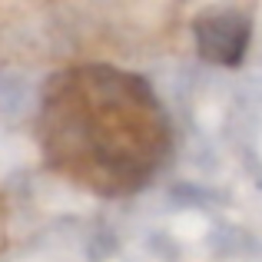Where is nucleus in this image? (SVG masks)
Returning <instances> with one entry per match:
<instances>
[{
    "mask_svg": "<svg viewBox=\"0 0 262 262\" xmlns=\"http://www.w3.org/2000/svg\"><path fill=\"white\" fill-rule=\"evenodd\" d=\"M199 57L219 67H239L249 50L252 17L239 7H212L203 10L192 24Z\"/></svg>",
    "mask_w": 262,
    "mask_h": 262,
    "instance_id": "2",
    "label": "nucleus"
},
{
    "mask_svg": "<svg viewBox=\"0 0 262 262\" xmlns=\"http://www.w3.org/2000/svg\"><path fill=\"white\" fill-rule=\"evenodd\" d=\"M37 143L47 169L103 199L133 196L173 153V123L140 73L83 63L40 93Z\"/></svg>",
    "mask_w": 262,
    "mask_h": 262,
    "instance_id": "1",
    "label": "nucleus"
}]
</instances>
